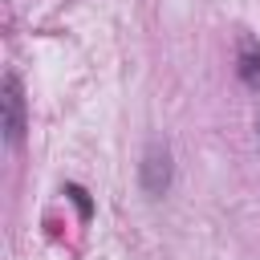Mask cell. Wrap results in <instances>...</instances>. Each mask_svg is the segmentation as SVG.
Segmentation results:
<instances>
[{
	"instance_id": "obj_5",
	"label": "cell",
	"mask_w": 260,
	"mask_h": 260,
	"mask_svg": "<svg viewBox=\"0 0 260 260\" xmlns=\"http://www.w3.org/2000/svg\"><path fill=\"white\" fill-rule=\"evenodd\" d=\"M256 130H260V118H256Z\"/></svg>"
},
{
	"instance_id": "obj_4",
	"label": "cell",
	"mask_w": 260,
	"mask_h": 260,
	"mask_svg": "<svg viewBox=\"0 0 260 260\" xmlns=\"http://www.w3.org/2000/svg\"><path fill=\"white\" fill-rule=\"evenodd\" d=\"M65 195H69V203L77 207V215H81V219H89V215H93V203H89V191H85L81 183H65Z\"/></svg>"
},
{
	"instance_id": "obj_1",
	"label": "cell",
	"mask_w": 260,
	"mask_h": 260,
	"mask_svg": "<svg viewBox=\"0 0 260 260\" xmlns=\"http://www.w3.org/2000/svg\"><path fill=\"white\" fill-rule=\"evenodd\" d=\"M175 183V158H171V146L167 142H150L142 150V162H138V187L142 195L150 199H162Z\"/></svg>"
},
{
	"instance_id": "obj_2",
	"label": "cell",
	"mask_w": 260,
	"mask_h": 260,
	"mask_svg": "<svg viewBox=\"0 0 260 260\" xmlns=\"http://www.w3.org/2000/svg\"><path fill=\"white\" fill-rule=\"evenodd\" d=\"M0 114H4V142L8 146H20L24 142V130H28V114H24V89H20V77L8 69L4 81H0Z\"/></svg>"
},
{
	"instance_id": "obj_3",
	"label": "cell",
	"mask_w": 260,
	"mask_h": 260,
	"mask_svg": "<svg viewBox=\"0 0 260 260\" xmlns=\"http://www.w3.org/2000/svg\"><path fill=\"white\" fill-rule=\"evenodd\" d=\"M236 77L248 85V89H256L260 93V49H256V41H240V57H236Z\"/></svg>"
}]
</instances>
